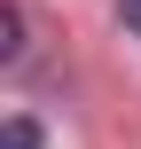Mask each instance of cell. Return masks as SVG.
I'll return each instance as SVG.
<instances>
[{
    "mask_svg": "<svg viewBox=\"0 0 141 149\" xmlns=\"http://www.w3.org/2000/svg\"><path fill=\"white\" fill-rule=\"evenodd\" d=\"M0 149H39V126H31V118H8V126H0Z\"/></svg>",
    "mask_w": 141,
    "mask_h": 149,
    "instance_id": "obj_1",
    "label": "cell"
},
{
    "mask_svg": "<svg viewBox=\"0 0 141 149\" xmlns=\"http://www.w3.org/2000/svg\"><path fill=\"white\" fill-rule=\"evenodd\" d=\"M118 16H126V24H133V31H141V0H118Z\"/></svg>",
    "mask_w": 141,
    "mask_h": 149,
    "instance_id": "obj_2",
    "label": "cell"
}]
</instances>
